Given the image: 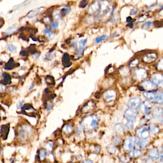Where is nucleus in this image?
Segmentation results:
<instances>
[{
	"mask_svg": "<svg viewBox=\"0 0 163 163\" xmlns=\"http://www.w3.org/2000/svg\"><path fill=\"white\" fill-rule=\"evenodd\" d=\"M137 142V139L134 136L128 137L124 143V148L126 151L132 150Z\"/></svg>",
	"mask_w": 163,
	"mask_h": 163,
	"instance_id": "obj_1",
	"label": "nucleus"
},
{
	"mask_svg": "<svg viewBox=\"0 0 163 163\" xmlns=\"http://www.w3.org/2000/svg\"><path fill=\"white\" fill-rule=\"evenodd\" d=\"M137 116V113L136 110L133 109H128L124 113V117L128 122H134L136 121Z\"/></svg>",
	"mask_w": 163,
	"mask_h": 163,
	"instance_id": "obj_2",
	"label": "nucleus"
},
{
	"mask_svg": "<svg viewBox=\"0 0 163 163\" xmlns=\"http://www.w3.org/2000/svg\"><path fill=\"white\" fill-rule=\"evenodd\" d=\"M136 136L142 139H147L150 135V133L147 128L142 127L136 130Z\"/></svg>",
	"mask_w": 163,
	"mask_h": 163,
	"instance_id": "obj_3",
	"label": "nucleus"
},
{
	"mask_svg": "<svg viewBox=\"0 0 163 163\" xmlns=\"http://www.w3.org/2000/svg\"><path fill=\"white\" fill-rule=\"evenodd\" d=\"M152 81L155 85L163 88V76L161 74L158 73L154 74L152 77Z\"/></svg>",
	"mask_w": 163,
	"mask_h": 163,
	"instance_id": "obj_4",
	"label": "nucleus"
},
{
	"mask_svg": "<svg viewBox=\"0 0 163 163\" xmlns=\"http://www.w3.org/2000/svg\"><path fill=\"white\" fill-rule=\"evenodd\" d=\"M141 103V100L140 98L138 97L133 98L129 101L128 104L130 108L136 110L140 107Z\"/></svg>",
	"mask_w": 163,
	"mask_h": 163,
	"instance_id": "obj_5",
	"label": "nucleus"
},
{
	"mask_svg": "<svg viewBox=\"0 0 163 163\" xmlns=\"http://www.w3.org/2000/svg\"><path fill=\"white\" fill-rule=\"evenodd\" d=\"M104 97L108 102L113 101L116 99V92L113 90H108L104 93Z\"/></svg>",
	"mask_w": 163,
	"mask_h": 163,
	"instance_id": "obj_6",
	"label": "nucleus"
},
{
	"mask_svg": "<svg viewBox=\"0 0 163 163\" xmlns=\"http://www.w3.org/2000/svg\"><path fill=\"white\" fill-rule=\"evenodd\" d=\"M134 76L138 80L145 79L147 76V73L146 70L143 69H139L134 71Z\"/></svg>",
	"mask_w": 163,
	"mask_h": 163,
	"instance_id": "obj_7",
	"label": "nucleus"
},
{
	"mask_svg": "<svg viewBox=\"0 0 163 163\" xmlns=\"http://www.w3.org/2000/svg\"><path fill=\"white\" fill-rule=\"evenodd\" d=\"M157 55L155 53H149L143 57V61L146 63L153 62L157 59Z\"/></svg>",
	"mask_w": 163,
	"mask_h": 163,
	"instance_id": "obj_8",
	"label": "nucleus"
},
{
	"mask_svg": "<svg viewBox=\"0 0 163 163\" xmlns=\"http://www.w3.org/2000/svg\"><path fill=\"white\" fill-rule=\"evenodd\" d=\"M148 156L150 158L154 160H157L159 157V153L157 148L151 149L148 153Z\"/></svg>",
	"mask_w": 163,
	"mask_h": 163,
	"instance_id": "obj_9",
	"label": "nucleus"
},
{
	"mask_svg": "<svg viewBox=\"0 0 163 163\" xmlns=\"http://www.w3.org/2000/svg\"><path fill=\"white\" fill-rule=\"evenodd\" d=\"M152 104L149 102H145L140 106V110L143 113L148 115V113L152 108Z\"/></svg>",
	"mask_w": 163,
	"mask_h": 163,
	"instance_id": "obj_10",
	"label": "nucleus"
},
{
	"mask_svg": "<svg viewBox=\"0 0 163 163\" xmlns=\"http://www.w3.org/2000/svg\"><path fill=\"white\" fill-rule=\"evenodd\" d=\"M9 132V125H2L1 128V136L4 140H6Z\"/></svg>",
	"mask_w": 163,
	"mask_h": 163,
	"instance_id": "obj_11",
	"label": "nucleus"
},
{
	"mask_svg": "<svg viewBox=\"0 0 163 163\" xmlns=\"http://www.w3.org/2000/svg\"><path fill=\"white\" fill-rule=\"evenodd\" d=\"M142 87L145 90H152L155 88L156 86L152 82V81H146L142 83Z\"/></svg>",
	"mask_w": 163,
	"mask_h": 163,
	"instance_id": "obj_12",
	"label": "nucleus"
},
{
	"mask_svg": "<svg viewBox=\"0 0 163 163\" xmlns=\"http://www.w3.org/2000/svg\"><path fill=\"white\" fill-rule=\"evenodd\" d=\"M153 115L154 117L160 118L163 116V109L157 107L153 111Z\"/></svg>",
	"mask_w": 163,
	"mask_h": 163,
	"instance_id": "obj_13",
	"label": "nucleus"
},
{
	"mask_svg": "<svg viewBox=\"0 0 163 163\" xmlns=\"http://www.w3.org/2000/svg\"><path fill=\"white\" fill-rule=\"evenodd\" d=\"M142 154V151L139 149H134L130 152L129 156L132 158H136Z\"/></svg>",
	"mask_w": 163,
	"mask_h": 163,
	"instance_id": "obj_14",
	"label": "nucleus"
},
{
	"mask_svg": "<svg viewBox=\"0 0 163 163\" xmlns=\"http://www.w3.org/2000/svg\"><path fill=\"white\" fill-rule=\"evenodd\" d=\"M143 95L147 99L149 100H153L155 99L156 93L152 92H146L143 93Z\"/></svg>",
	"mask_w": 163,
	"mask_h": 163,
	"instance_id": "obj_15",
	"label": "nucleus"
},
{
	"mask_svg": "<svg viewBox=\"0 0 163 163\" xmlns=\"http://www.w3.org/2000/svg\"><path fill=\"white\" fill-rule=\"evenodd\" d=\"M155 100L157 103L163 104V92H159L156 94Z\"/></svg>",
	"mask_w": 163,
	"mask_h": 163,
	"instance_id": "obj_16",
	"label": "nucleus"
},
{
	"mask_svg": "<svg viewBox=\"0 0 163 163\" xmlns=\"http://www.w3.org/2000/svg\"><path fill=\"white\" fill-rule=\"evenodd\" d=\"M150 131L154 134L158 133L159 128L155 124H152L149 126Z\"/></svg>",
	"mask_w": 163,
	"mask_h": 163,
	"instance_id": "obj_17",
	"label": "nucleus"
},
{
	"mask_svg": "<svg viewBox=\"0 0 163 163\" xmlns=\"http://www.w3.org/2000/svg\"><path fill=\"white\" fill-rule=\"evenodd\" d=\"M115 130L116 133H117L119 134H121L124 133V128L122 124H117L115 126Z\"/></svg>",
	"mask_w": 163,
	"mask_h": 163,
	"instance_id": "obj_18",
	"label": "nucleus"
},
{
	"mask_svg": "<svg viewBox=\"0 0 163 163\" xmlns=\"http://www.w3.org/2000/svg\"><path fill=\"white\" fill-rule=\"evenodd\" d=\"M149 143V140L147 139H142L138 143V145L141 148H145Z\"/></svg>",
	"mask_w": 163,
	"mask_h": 163,
	"instance_id": "obj_19",
	"label": "nucleus"
},
{
	"mask_svg": "<svg viewBox=\"0 0 163 163\" xmlns=\"http://www.w3.org/2000/svg\"><path fill=\"white\" fill-rule=\"evenodd\" d=\"M113 145H119L120 143H122V139L120 138V137L116 136V137H114L113 140Z\"/></svg>",
	"mask_w": 163,
	"mask_h": 163,
	"instance_id": "obj_20",
	"label": "nucleus"
},
{
	"mask_svg": "<svg viewBox=\"0 0 163 163\" xmlns=\"http://www.w3.org/2000/svg\"><path fill=\"white\" fill-rule=\"evenodd\" d=\"M108 151L111 154H114L116 153V148L114 145H110L108 148Z\"/></svg>",
	"mask_w": 163,
	"mask_h": 163,
	"instance_id": "obj_21",
	"label": "nucleus"
},
{
	"mask_svg": "<svg viewBox=\"0 0 163 163\" xmlns=\"http://www.w3.org/2000/svg\"><path fill=\"white\" fill-rule=\"evenodd\" d=\"M153 22H152L149 21L143 24L142 26V28L145 30H148L151 27V26H152Z\"/></svg>",
	"mask_w": 163,
	"mask_h": 163,
	"instance_id": "obj_22",
	"label": "nucleus"
},
{
	"mask_svg": "<svg viewBox=\"0 0 163 163\" xmlns=\"http://www.w3.org/2000/svg\"><path fill=\"white\" fill-rule=\"evenodd\" d=\"M13 60L12 58H11L10 60L8 62L7 64H6L5 65V69H12V67H13Z\"/></svg>",
	"mask_w": 163,
	"mask_h": 163,
	"instance_id": "obj_23",
	"label": "nucleus"
},
{
	"mask_svg": "<svg viewBox=\"0 0 163 163\" xmlns=\"http://www.w3.org/2000/svg\"><path fill=\"white\" fill-rule=\"evenodd\" d=\"M3 77H4V79H5V81H4V82H3V84L7 85V84H8V81H10L11 77L7 73H5L3 74Z\"/></svg>",
	"mask_w": 163,
	"mask_h": 163,
	"instance_id": "obj_24",
	"label": "nucleus"
},
{
	"mask_svg": "<svg viewBox=\"0 0 163 163\" xmlns=\"http://www.w3.org/2000/svg\"><path fill=\"white\" fill-rule=\"evenodd\" d=\"M63 63V64H68L69 62V55L67 54H65L64 55V56H63V58L62 59Z\"/></svg>",
	"mask_w": 163,
	"mask_h": 163,
	"instance_id": "obj_25",
	"label": "nucleus"
},
{
	"mask_svg": "<svg viewBox=\"0 0 163 163\" xmlns=\"http://www.w3.org/2000/svg\"><path fill=\"white\" fill-rule=\"evenodd\" d=\"M107 37V35H102L101 37H98L97 38H96L95 40V42L96 43H99L102 41H103Z\"/></svg>",
	"mask_w": 163,
	"mask_h": 163,
	"instance_id": "obj_26",
	"label": "nucleus"
},
{
	"mask_svg": "<svg viewBox=\"0 0 163 163\" xmlns=\"http://www.w3.org/2000/svg\"><path fill=\"white\" fill-rule=\"evenodd\" d=\"M134 128V122H128L125 125V129L127 130H132Z\"/></svg>",
	"mask_w": 163,
	"mask_h": 163,
	"instance_id": "obj_27",
	"label": "nucleus"
},
{
	"mask_svg": "<svg viewBox=\"0 0 163 163\" xmlns=\"http://www.w3.org/2000/svg\"><path fill=\"white\" fill-rule=\"evenodd\" d=\"M8 50L12 53H14V52H16V48L13 45H9L8 46Z\"/></svg>",
	"mask_w": 163,
	"mask_h": 163,
	"instance_id": "obj_28",
	"label": "nucleus"
},
{
	"mask_svg": "<svg viewBox=\"0 0 163 163\" xmlns=\"http://www.w3.org/2000/svg\"><path fill=\"white\" fill-rule=\"evenodd\" d=\"M44 33L46 35H47L49 38H53L54 37L53 34H52L51 32L49 30L48 28H47L45 29L44 31Z\"/></svg>",
	"mask_w": 163,
	"mask_h": 163,
	"instance_id": "obj_29",
	"label": "nucleus"
},
{
	"mask_svg": "<svg viewBox=\"0 0 163 163\" xmlns=\"http://www.w3.org/2000/svg\"><path fill=\"white\" fill-rule=\"evenodd\" d=\"M139 63V60L138 59H135L132 61L130 63L129 66L131 67H134L137 66V65Z\"/></svg>",
	"mask_w": 163,
	"mask_h": 163,
	"instance_id": "obj_30",
	"label": "nucleus"
},
{
	"mask_svg": "<svg viewBox=\"0 0 163 163\" xmlns=\"http://www.w3.org/2000/svg\"><path fill=\"white\" fill-rule=\"evenodd\" d=\"M157 68L158 70H163V58L157 64Z\"/></svg>",
	"mask_w": 163,
	"mask_h": 163,
	"instance_id": "obj_31",
	"label": "nucleus"
},
{
	"mask_svg": "<svg viewBox=\"0 0 163 163\" xmlns=\"http://www.w3.org/2000/svg\"><path fill=\"white\" fill-rule=\"evenodd\" d=\"M87 40H81V41L79 42V48H84V46H85L86 44H87Z\"/></svg>",
	"mask_w": 163,
	"mask_h": 163,
	"instance_id": "obj_32",
	"label": "nucleus"
},
{
	"mask_svg": "<svg viewBox=\"0 0 163 163\" xmlns=\"http://www.w3.org/2000/svg\"><path fill=\"white\" fill-rule=\"evenodd\" d=\"M46 151L43 150L42 151H40V156L41 158H44L46 157Z\"/></svg>",
	"mask_w": 163,
	"mask_h": 163,
	"instance_id": "obj_33",
	"label": "nucleus"
},
{
	"mask_svg": "<svg viewBox=\"0 0 163 163\" xmlns=\"http://www.w3.org/2000/svg\"><path fill=\"white\" fill-rule=\"evenodd\" d=\"M70 11V8H64V9H63L61 10V12H62L64 14H67V13H69V12Z\"/></svg>",
	"mask_w": 163,
	"mask_h": 163,
	"instance_id": "obj_34",
	"label": "nucleus"
},
{
	"mask_svg": "<svg viewBox=\"0 0 163 163\" xmlns=\"http://www.w3.org/2000/svg\"><path fill=\"white\" fill-rule=\"evenodd\" d=\"M137 12H138V9H137L136 8H134L132 10L130 14H131V15H136V14H137Z\"/></svg>",
	"mask_w": 163,
	"mask_h": 163,
	"instance_id": "obj_35",
	"label": "nucleus"
},
{
	"mask_svg": "<svg viewBox=\"0 0 163 163\" xmlns=\"http://www.w3.org/2000/svg\"><path fill=\"white\" fill-rule=\"evenodd\" d=\"M14 30H15V28L11 27L8 29L6 33L8 34H11V33H12L14 31Z\"/></svg>",
	"mask_w": 163,
	"mask_h": 163,
	"instance_id": "obj_36",
	"label": "nucleus"
},
{
	"mask_svg": "<svg viewBox=\"0 0 163 163\" xmlns=\"http://www.w3.org/2000/svg\"><path fill=\"white\" fill-rule=\"evenodd\" d=\"M58 25H59V24H58V22H54L52 23V28H53V29H56V28H57L58 27Z\"/></svg>",
	"mask_w": 163,
	"mask_h": 163,
	"instance_id": "obj_37",
	"label": "nucleus"
},
{
	"mask_svg": "<svg viewBox=\"0 0 163 163\" xmlns=\"http://www.w3.org/2000/svg\"><path fill=\"white\" fill-rule=\"evenodd\" d=\"M87 3H88V1H83L81 2L80 6H81V7L82 8L85 7L87 5Z\"/></svg>",
	"mask_w": 163,
	"mask_h": 163,
	"instance_id": "obj_38",
	"label": "nucleus"
},
{
	"mask_svg": "<svg viewBox=\"0 0 163 163\" xmlns=\"http://www.w3.org/2000/svg\"><path fill=\"white\" fill-rule=\"evenodd\" d=\"M146 15H143V16H141L140 18H139V22H143V21H145V20H146V19L147 18V17Z\"/></svg>",
	"mask_w": 163,
	"mask_h": 163,
	"instance_id": "obj_39",
	"label": "nucleus"
},
{
	"mask_svg": "<svg viewBox=\"0 0 163 163\" xmlns=\"http://www.w3.org/2000/svg\"><path fill=\"white\" fill-rule=\"evenodd\" d=\"M66 131L68 132V133H69L71 131V128L69 126V125H67V126H66Z\"/></svg>",
	"mask_w": 163,
	"mask_h": 163,
	"instance_id": "obj_40",
	"label": "nucleus"
},
{
	"mask_svg": "<svg viewBox=\"0 0 163 163\" xmlns=\"http://www.w3.org/2000/svg\"><path fill=\"white\" fill-rule=\"evenodd\" d=\"M21 55L23 56H26L27 55V53L26 51L22 50L21 52Z\"/></svg>",
	"mask_w": 163,
	"mask_h": 163,
	"instance_id": "obj_41",
	"label": "nucleus"
},
{
	"mask_svg": "<svg viewBox=\"0 0 163 163\" xmlns=\"http://www.w3.org/2000/svg\"><path fill=\"white\" fill-rule=\"evenodd\" d=\"M52 104H50V105H49L47 106V107H46V109H47V110H50L52 109Z\"/></svg>",
	"mask_w": 163,
	"mask_h": 163,
	"instance_id": "obj_42",
	"label": "nucleus"
},
{
	"mask_svg": "<svg viewBox=\"0 0 163 163\" xmlns=\"http://www.w3.org/2000/svg\"><path fill=\"white\" fill-rule=\"evenodd\" d=\"M81 163H93V162H92V161H90V160H87Z\"/></svg>",
	"mask_w": 163,
	"mask_h": 163,
	"instance_id": "obj_43",
	"label": "nucleus"
},
{
	"mask_svg": "<svg viewBox=\"0 0 163 163\" xmlns=\"http://www.w3.org/2000/svg\"><path fill=\"white\" fill-rule=\"evenodd\" d=\"M132 19V18L131 17H130V16L127 17V22H130L131 21Z\"/></svg>",
	"mask_w": 163,
	"mask_h": 163,
	"instance_id": "obj_44",
	"label": "nucleus"
},
{
	"mask_svg": "<svg viewBox=\"0 0 163 163\" xmlns=\"http://www.w3.org/2000/svg\"><path fill=\"white\" fill-rule=\"evenodd\" d=\"M22 102H20V103H19L17 105V107H18V108H20L22 107Z\"/></svg>",
	"mask_w": 163,
	"mask_h": 163,
	"instance_id": "obj_45",
	"label": "nucleus"
},
{
	"mask_svg": "<svg viewBox=\"0 0 163 163\" xmlns=\"http://www.w3.org/2000/svg\"><path fill=\"white\" fill-rule=\"evenodd\" d=\"M34 87V84H32L31 86L30 87V88H29V90H32V88H33Z\"/></svg>",
	"mask_w": 163,
	"mask_h": 163,
	"instance_id": "obj_46",
	"label": "nucleus"
},
{
	"mask_svg": "<svg viewBox=\"0 0 163 163\" xmlns=\"http://www.w3.org/2000/svg\"><path fill=\"white\" fill-rule=\"evenodd\" d=\"M39 54H35V56L36 58H38V57H39Z\"/></svg>",
	"mask_w": 163,
	"mask_h": 163,
	"instance_id": "obj_47",
	"label": "nucleus"
},
{
	"mask_svg": "<svg viewBox=\"0 0 163 163\" xmlns=\"http://www.w3.org/2000/svg\"><path fill=\"white\" fill-rule=\"evenodd\" d=\"M159 163H163V161L160 162Z\"/></svg>",
	"mask_w": 163,
	"mask_h": 163,
	"instance_id": "obj_48",
	"label": "nucleus"
}]
</instances>
